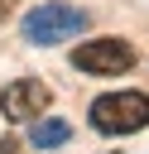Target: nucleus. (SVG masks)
<instances>
[{
	"instance_id": "nucleus-1",
	"label": "nucleus",
	"mask_w": 149,
	"mask_h": 154,
	"mask_svg": "<svg viewBox=\"0 0 149 154\" xmlns=\"http://www.w3.org/2000/svg\"><path fill=\"white\" fill-rule=\"evenodd\" d=\"M82 29H87V10L67 5V0H43L24 14V38L38 43V48H53V43H62Z\"/></svg>"
},
{
	"instance_id": "nucleus-2",
	"label": "nucleus",
	"mask_w": 149,
	"mask_h": 154,
	"mask_svg": "<svg viewBox=\"0 0 149 154\" xmlns=\"http://www.w3.org/2000/svg\"><path fill=\"white\" fill-rule=\"evenodd\" d=\"M91 125L101 135H135L149 125V96L144 91H106L91 101Z\"/></svg>"
},
{
	"instance_id": "nucleus-3",
	"label": "nucleus",
	"mask_w": 149,
	"mask_h": 154,
	"mask_svg": "<svg viewBox=\"0 0 149 154\" xmlns=\"http://www.w3.org/2000/svg\"><path fill=\"white\" fill-rule=\"evenodd\" d=\"M135 63V48L125 38H87L77 53H72V67L87 72V77H115Z\"/></svg>"
},
{
	"instance_id": "nucleus-4",
	"label": "nucleus",
	"mask_w": 149,
	"mask_h": 154,
	"mask_svg": "<svg viewBox=\"0 0 149 154\" xmlns=\"http://www.w3.org/2000/svg\"><path fill=\"white\" fill-rule=\"evenodd\" d=\"M43 106H48V87H43L38 77H19V82H10V87L0 91V111H5V120L43 116Z\"/></svg>"
},
{
	"instance_id": "nucleus-5",
	"label": "nucleus",
	"mask_w": 149,
	"mask_h": 154,
	"mask_svg": "<svg viewBox=\"0 0 149 154\" xmlns=\"http://www.w3.org/2000/svg\"><path fill=\"white\" fill-rule=\"evenodd\" d=\"M67 135H72V125H67V120H58V116H48V120H38V125L29 130L34 149H53V144H62Z\"/></svg>"
},
{
	"instance_id": "nucleus-6",
	"label": "nucleus",
	"mask_w": 149,
	"mask_h": 154,
	"mask_svg": "<svg viewBox=\"0 0 149 154\" xmlns=\"http://www.w3.org/2000/svg\"><path fill=\"white\" fill-rule=\"evenodd\" d=\"M0 154H19V144L14 140H0Z\"/></svg>"
}]
</instances>
